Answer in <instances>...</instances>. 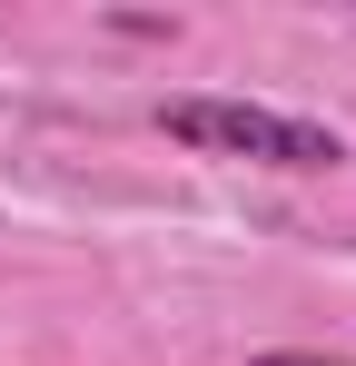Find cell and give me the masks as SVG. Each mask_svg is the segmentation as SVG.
Masks as SVG:
<instances>
[{
	"label": "cell",
	"mask_w": 356,
	"mask_h": 366,
	"mask_svg": "<svg viewBox=\"0 0 356 366\" xmlns=\"http://www.w3.org/2000/svg\"><path fill=\"white\" fill-rule=\"evenodd\" d=\"M178 149H208V159H247V169H337L347 149H337V129L317 119H287V109H257V99H169L159 109Z\"/></svg>",
	"instance_id": "obj_1"
},
{
	"label": "cell",
	"mask_w": 356,
	"mask_h": 366,
	"mask_svg": "<svg viewBox=\"0 0 356 366\" xmlns=\"http://www.w3.org/2000/svg\"><path fill=\"white\" fill-rule=\"evenodd\" d=\"M247 366H356V357H307V347H277V357H247Z\"/></svg>",
	"instance_id": "obj_2"
}]
</instances>
